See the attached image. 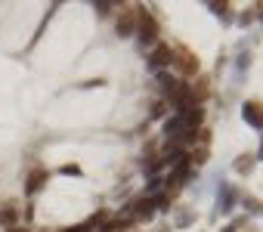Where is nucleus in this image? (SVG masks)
<instances>
[{
  "instance_id": "0eeeda50",
  "label": "nucleus",
  "mask_w": 263,
  "mask_h": 232,
  "mask_svg": "<svg viewBox=\"0 0 263 232\" xmlns=\"http://www.w3.org/2000/svg\"><path fill=\"white\" fill-rule=\"evenodd\" d=\"M236 170H251V158H242V161H236Z\"/></svg>"
},
{
  "instance_id": "7ed1b4c3",
  "label": "nucleus",
  "mask_w": 263,
  "mask_h": 232,
  "mask_svg": "<svg viewBox=\"0 0 263 232\" xmlns=\"http://www.w3.org/2000/svg\"><path fill=\"white\" fill-rule=\"evenodd\" d=\"M170 62H173V50H170L167 44H158V47H155V53L149 56V65L158 68V71H161V68H167Z\"/></svg>"
},
{
  "instance_id": "1a4fd4ad",
  "label": "nucleus",
  "mask_w": 263,
  "mask_h": 232,
  "mask_svg": "<svg viewBox=\"0 0 263 232\" xmlns=\"http://www.w3.org/2000/svg\"><path fill=\"white\" fill-rule=\"evenodd\" d=\"M13 232H28V229H13Z\"/></svg>"
},
{
  "instance_id": "423d86ee",
  "label": "nucleus",
  "mask_w": 263,
  "mask_h": 232,
  "mask_svg": "<svg viewBox=\"0 0 263 232\" xmlns=\"http://www.w3.org/2000/svg\"><path fill=\"white\" fill-rule=\"evenodd\" d=\"M173 62H177V65H180V68H183L186 74H189V71H195V68H198V62H192V56H189V53H186V50H180V53L173 56Z\"/></svg>"
},
{
  "instance_id": "20e7f679",
  "label": "nucleus",
  "mask_w": 263,
  "mask_h": 232,
  "mask_svg": "<svg viewBox=\"0 0 263 232\" xmlns=\"http://www.w3.org/2000/svg\"><path fill=\"white\" fill-rule=\"evenodd\" d=\"M242 114H245L248 124H254L257 130H263V105L260 102H245L242 105Z\"/></svg>"
},
{
  "instance_id": "39448f33",
  "label": "nucleus",
  "mask_w": 263,
  "mask_h": 232,
  "mask_svg": "<svg viewBox=\"0 0 263 232\" xmlns=\"http://www.w3.org/2000/svg\"><path fill=\"white\" fill-rule=\"evenodd\" d=\"M47 180H50V173H47L44 167H37V170H34L31 177H28V186H25V189H28V195H34V192L41 189V186H44Z\"/></svg>"
},
{
  "instance_id": "f03ea898",
  "label": "nucleus",
  "mask_w": 263,
  "mask_h": 232,
  "mask_svg": "<svg viewBox=\"0 0 263 232\" xmlns=\"http://www.w3.org/2000/svg\"><path fill=\"white\" fill-rule=\"evenodd\" d=\"M136 16H139V10H133V7H127L118 16V37H130L136 31Z\"/></svg>"
},
{
  "instance_id": "6e6552de",
  "label": "nucleus",
  "mask_w": 263,
  "mask_h": 232,
  "mask_svg": "<svg viewBox=\"0 0 263 232\" xmlns=\"http://www.w3.org/2000/svg\"><path fill=\"white\" fill-rule=\"evenodd\" d=\"M68 232H93L90 226H74V229H68Z\"/></svg>"
},
{
  "instance_id": "9d476101",
  "label": "nucleus",
  "mask_w": 263,
  "mask_h": 232,
  "mask_svg": "<svg viewBox=\"0 0 263 232\" xmlns=\"http://www.w3.org/2000/svg\"><path fill=\"white\" fill-rule=\"evenodd\" d=\"M260 158H263V149H260Z\"/></svg>"
},
{
  "instance_id": "f257e3e1",
  "label": "nucleus",
  "mask_w": 263,
  "mask_h": 232,
  "mask_svg": "<svg viewBox=\"0 0 263 232\" xmlns=\"http://www.w3.org/2000/svg\"><path fill=\"white\" fill-rule=\"evenodd\" d=\"M136 34H139V44L142 47L145 44H155V37H158V22L149 16V13H142V10L136 16Z\"/></svg>"
}]
</instances>
